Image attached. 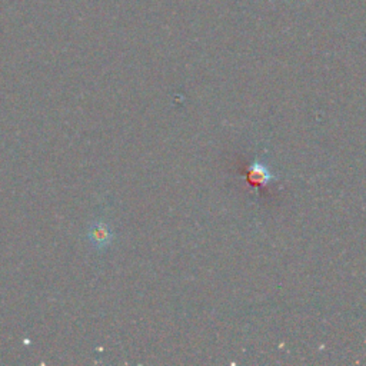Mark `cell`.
<instances>
[{"mask_svg": "<svg viewBox=\"0 0 366 366\" xmlns=\"http://www.w3.org/2000/svg\"><path fill=\"white\" fill-rule=\"evenodd\" d=\"M88 236H89L90 243L96 249L106 248L112 240V232H110L109 227L105 225V223H102V222L93 223L89 229Z\"/></svg>", "mask_w": 366, "mask_h": 366, "instance_id": "obj_1", "label": "cell"}, {"mask_svg": "<svg viewBox=\"0 0 366 366\" xmlns=\"http://www.w3.org/2000/svg\"><path fill=\"white\" fill-rule=\"evenodd\" d=\"M251 175H256V179H253V182H258L256 185H267L271 179L269 172L260 164H255L251 166Z\"/></svg>", "mask_w": 366, "mask_h": 366, "instance_id": "obj_2", "label": "cell"}]
</instances>
